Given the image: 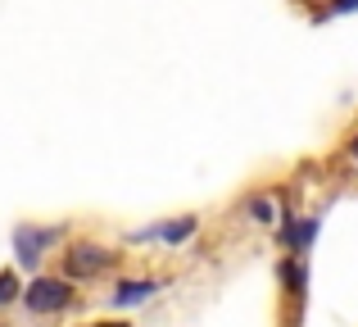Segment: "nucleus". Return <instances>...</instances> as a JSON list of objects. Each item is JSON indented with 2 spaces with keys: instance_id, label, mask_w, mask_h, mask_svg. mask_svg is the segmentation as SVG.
<instances>
[{
  "instance_id": "obj_2",
  "label": "nucleus",
  "mask_w": 358,
  "mask_h": 327,
  "mask_svg": "<svg viewBox=\"0 0 358 327\" xmlns=\"http://www.w3.org/2000/svg\"><path fill=\"white\" fill-rule=\"evenodd\" d=\"M55 241H59V232H55V228H18L14 232V250H18V264H23V268H36V264H41V250L45 246H55Z\"/></svg>"
},
{
  "instance_id": "obj_5",
  "label": "nucleus",
  "mask_w": 358,
  "mask_h": 327,
  "mask_svg": "<svg viewBox=\"0 0 358 327\" xmlns=\"http://www.w3.org/2000/svg\"><path fill=\"white\" fill-rule=\"evenodd\" d=\"M159 286H164V282H155V277H145V282H122L118 291H114V309H131V305L155 300Z\"/></svg>"
},
{
  "instance_id": "obj_8",
  "label": "nucleus",
  "mask_w": 358,
  "mask_h": 327,
  "mask_svg": "<svg viewBox=\"0 0 358 327\" xmlns=\"http://www.w3.org/2000/svg\"><path fill=\"white\" fill-rule=\"evenodd\" d=\"M245 214H250L254 223H272V218H277V209H272V200H268V195H254V200L245 204Z\"/></svg>"
},
{
  "instance_id": "obj_6",
  "label": "nucleus",
  "mask_w": 358,
  "mask_h": 327,
  "mask_svg": "<svg viewBox=\"0 0 358 327\" xmlns=\"http://www.w3.org/2000/svg\"><path fill=\"white\" fill-rule=\"evenodd\" d=\"M109 259H114V255H105L100 246H78V250L69 255V273H73V277H87V273H96V268H105Z\"/></svg>"
},
{
  "instance_id": "obj_3",
  "label": "nucleus",
  "mask_w": 358,
  "mask_h": 327,
  "mask_svg": "<svg viewBox=\"0 0 358 327\" xmlns=\"http://www.w3.org/2000/svg\"><path fill=\"white\" fill-rule=\"evenodd\" d=\"M281 241L290 246V255H308V246L317 241V232H322V218H295V214H281Z\"/></svg>"
},
{
  "instance_id": "obj_7",
  "label": "nucleus",
  "mask_w": 358,
  "mask_h": 327,
  "mask_svg": "<svg viewBox=\"0 0 358 327\" xmlns=\"http://www.w3.org/2000/svg\"><path fill=\"white\" fill-rule=\"evenodd\" d=\"M281 277H286V286L295 295H304V282H308V268H304V255H295V259H286V268H281Z\"/></svg>"
},
{
  "instance_id": "obj_10",
  "label": "nucleus",
  "mask_w": 358,
  "mask_h": 327,
  "mask_svg": "<svg viewBox=\"0 0 358 327\" xmlns=\"http://www.w3.org/2000/svg\"><path fill=\"white\" fill-rule=\"evenodd\" d=\"M358 0H331V14H354Z\"/></svg>"
},
{
  "instance_id": "obj_1",
  "label": "nucleus",
  "mask_w": 358,
  "mask_h": 327,
  "mask_svg": "<svg viewBox=\"0 0 358 327\" xmlns=\"http://www.w3.org/2000/svg\"><path fill=\"white\" fill-rule=\"evenodd\" d=\"M69 300H73V291H69V282H59V277H36V282L23 291V305H27V309H36V314L64 309Z\"/></svg>"
},
{
  "instance_id": "obj_4",
  "label": "nucleus",
  "mask_w": 358,
  "mask_h": 327,
  "mask_svg": "<svg viewBox=\"0 0 358 327\" xmlns=\"http://www.w3.org/2000/svg\"><path fill=\"white\" fill-rule=\"evenodd\" d=\"M195 228H200V218H173V223H164V228H136L131 232V241H164V246H182L186 237H195Z\"/></svg>"
},
{
  "instance_id": "obj_11",
  "label": "nucleus",
  "mask_w": 358,
  "mask_h": 327,
  "mask_svg": "<svg viewBox=\"0 0 358 327\" xmlns=\"http://www.w3.org/2000/svg\"><path fill=\"white\" fill-rule=\"evenodd\" d=\"M350 155H354V160H358V137H354V141H350Z\"/></svg>"
},
{
  "instance_id": "obj_9",
  "label": "nucleus",
  "mask_w": 358,
  "mask_h": 327,
  "mask_svg": "<svg viewBox=\"0 0 358 327\" xmlns=\"http://www.w3.org/2000/svg\"><path fill=\"white\" fill-rule=\"evenodd\" d=\"M18 295H23V286H18V277H14V273H0V305L18 300Z\"/></svg>"
},
{
  "instance_id": "obj_12",
  "label": "nucleus",
  "mask_w": 358,
  "mask_h": 327,
  "mask_svg": "<svg viewBox=\"0 0 358 327\" xmlns=\"http://www.w3.org/2000/svg\"><path fill=\"white\" fill-rule=\"evenodd\" d=\"M100 327H131V323H100Z\"/></svg>"
}]
</instances>
